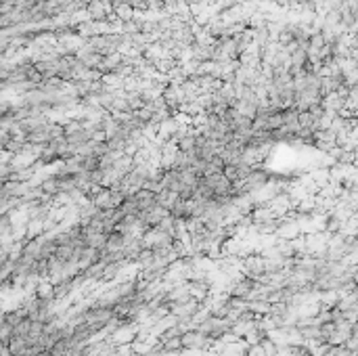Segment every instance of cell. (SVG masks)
Instances as JSON below:
<instances>
[{
    "label": "cell",
    "mask_w": 358,
    "mask_h": 356,
    "mask_svg": "<svg viewBox=\"0 0 358 356\" xmlns=\"http://www.w3.org/2000/svg\"><path fill=\"white\" fill-rule=\"evenodd\" d=\"M116 9V15H118V19L122 21V24H128V21H132L134 19V7L132 5H128V3H122V5H118V7H114Z\"/></svg>",
    "instance_id": "1"
}]
</instances>
